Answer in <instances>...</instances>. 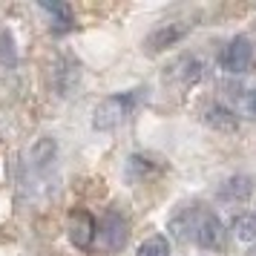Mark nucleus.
<instances>
[{
  "label": "nucleus",
  "instance_id": "obj_13",
  "mask_svg": "<svg viewBox=\"0 0 256 256\" xmlns=\"http://www.w3.org/2000/svg\"><path fill=\"white\" fill-rule=\"evenodd\" d=\"M250 193H254V178H250V176H230V178H224V182L216 187V196H219L222 202H228V204L244 202Z\"/></svg>",
  "mask_w": 256,
  "mask_h": 256
},
{
  "label": "nucleus",
  "instance_id": "obj_14",
  "mask_svg": "<svg viewBox=\"0 0 256 256\" xmlns=\"http://www.w3.org/2000/svg\"><path fill=\"white\" fill-rule=\"evenodd\" d=\"M230 230L242 242H256V213H239L230 222Z\"/></svg>",
  "mask_w": 256,
  "mask_h": 256
},
{
  "label": "nucleus",
  "instance_id": "obj_9",
  "mask_svg": "<svg viewBox=\"0 0 256 256\" xmlns=\"http://www.w3.org/2000/svg\"><path fill=\"white\" fill-rule=\"evenodd\" d=\"M158 167H162V164L156 162L152 156L132 152L127 162H124V178H127V184H141L144 178H150V176L158 173Z\"/></svg>",
  "mask_w": 256,
  "mask_h": 256
},
{
  "label": "nucleus",
  "instance_id": "obj_15",
  "mask_svg": "<svg viewBox=\"0 0 256 256\" xmlns=\"http://www.w3.org/2000/svg\"><path fill=\"white\" fill-rule=\"evenodd\" d=\"M233 98H236L233 112H239V116L256 121V90H242V92H233ZM239 116H236V118H239Z\"/></svg>",
  "mask_w": 256,
  "mask_h": 256
},
{
  "label": "nucleus",
  "instance_id": "obj_12",
  "mask_svg": "<svg viewBox=\"0 0 256 256\" xmlns=\"http://www.w3.org/2000/svg\"><path fill=\"white\" fill-rule=\"evenodd\" d=\"M38 9L46 14L52 32H70L72 29V6L70 3H60V0H52V3H49V0H40Z\"/></svg>",
  "mask_w": 256,
  "mask_h": 256
},
{
  "label": "nucleus",
  "instance_id": "obj_17",
  "mask_svg": "<svg viewBox=\"0 0 256 256\" xmlns=\"http://www.w3.org/2000/svg\"><path fill=\"white\" fill-rule=\"evenodd\" d=\"M138 256H170V242L164 236H150L138 244Z\"/></svg>",
  "mask_w": 256,
  "mask_h": 256
},
{
  "label": "nucleus",
  "instance_id": "obj_6",
  "mask_svg": "<svg viewBox=\"0 0 256 256\" xmlns=\"http://www.w3.org/2000/svg\"><path fill=\"white\" fill-rule=\"evenodd\" d=\"M66 236H70L72 248H78V250H92V242H95L92 213H86V210H72L70 219H66Z\"/></svg>",
  "mask_w": 256,
  "mask_h": 256
},
{
  "label": "nucleus",
  "instance_id": "obj_7",
  "mask_svg": "<svg viewBox=\"0 0 256 256\" xmlns=\"http://www.w3.org/2000/svg\"><path fill=\"white\" fill-rule=\"evenodd\" d=\"M81 81V64L70 55H60L55 64H52V86L58 90V95H72V90Z\"/></svg>",
  "mask_w": 256,
  "mask_h": 256
},
{
  "label": "nucleus",
  "instance_id": "obj_18",
  "mask_svg": "<svg viewBox=\"0 0 256 256\" xmlns=\"http://www.w3.org/2000/svg\"><path fill=\"white\" fill-rule=\"evenodd\" d=\"M248 256H256V244H254V248H250V250H248Z\"/></svg>",
  "mask_w": 256,
  "mask_h": 256
},
{
  "label": "nucleus",
  "instance_id": "obj_4",
  "mask_svg": "<svg viewBox=\"0 0 256 256\" xmlns=\"http://www.w3.org/2000/svg\"><path fill=\"white\" fill-rule=\"evenodd\" d=\"M219 66L230 75H244V72L254 66V44L250 38L236 35L230 38L219 52Z\"/></svg>",
  "mask_w": 256,
  "mask_h": 256
},
{
  "label": "nucleus",
  "instance_id": "obj_16",
  "mask_svg": "<svg viewBox=\"0 0 256 256\" xmlns=\"http://www.w3.org/2000/svg\"><path fill=\"white\" fill-rule=\"evenodd\" d=\"M18 64V46L6 26H0V66H14Z\"/></svg>",
  "mask_w": 256,
  "mask_h": 256
},
{
  "label": "nucleus",
  "instance_id": "obj_5",
  "mask_svg": "<svg viewBox=\"0 0 256 256\" xmlns=\"http://www.w3.org/2000/svg\"><path fill=\"white\" fill-rule=\"evenodd\" d=\"M190 29H193V24H187V20H173V24L158 26V29H152L150 35H147L144 52H147V55H158L164 49L176 46L178 40H184V38L190 35Z\"/></svg>",
  "mask_w": 256,
  "mask_h": 256
},
{
  "label": "nucleus",
  "instance_id": "obj_2",
  "mask_svg": "<svg viewBox=\"0 0 256 256\" xmlns=\"http://www.w3.org/2000/svg\"><path fill=\"white\" fill-rule=\"evenodd\" d=\"M130 242V219L121 213V210L110 208L95 222V242L92 248H98L101 254H118L124 250Z\"/></svg>",
  "mask_w": 256,
  "mask_h": 256
},
{
  "label": "nucleus",
  "instance_id": "obj_8",
  "mask_svg": "<svg viewBox=\"0 0 256 256\" xmlns=\"http://www.w3.org/2000/svg\"><path fill=\"white\" fill-rule=\"evenodd\" d=\"M202 121H204L210 130H216V132H236V130H239L236 112L224 104H208L202 110Z\"/></svg>",
  "mask_w": 256,
  "mask_h": 256
},
{
  "label": "nucleus",
  "instance_id": "obj_11",
  "mask_svg": "<svg viewBox=\"0 0 256 256\" xmlns=\"http://www.w3.org/2000/svg\"><path fill=\"white\" fill-rule=\"evenodd\" d=\"M55 156H58V144H55V138L44 136V138H38L35 144L29 147V167H32L35 173H46L49 167L55 164Z\"/></svg>",
  "mask_w": 256,
  "mask_h": 256
},
{
  "label": "nucleus",
  "instance_id": "obj_3",
  "mask_svg": "<svg viewBox=\"0 0 256 256\" xmlns=\"http://www.w3.org/2000/svg\"><path fill=\"white\" fill-rule=\"evenodd\" d=\"M138 104V90L136 92H121V95H110L101 104L95 106L92 112V130L106 132V130H116L118 124H124L127 116L132 112V106Z\"/></svg>",
  "mask_w": 256,
  "mask_h": 256
},
{
  "label": "nucleus",
  "instance_id": "obj_10",
  "mask_svg": "<svg viewBox=\"0 0 256 256\" xmlns=\"http://www.w3.org/2000/svg\"><path fill=\"white\" fill-rule=\"evenodd\" d=\"M164 78L190 86V84H196L198 78H202V60H198L196 55H182V58H176L173 64H170V70L164 72Z\"/></svg>",
  "mask_w": 256,
  "mask_h": 256
},
{
  "label": "nucleus",
  "instance_id": "obj_1",
  "mask_svg": "<svg viewBox=\"0 0 256 256\" xmlns=\"http://www.w3.org/2000/svg\"><path fill=\"white\" fill-rule=\"evenodd\" d=\"M167 230L173 233L178 242H193L202 250H222L224 248V224L213 210L193 204V208H182L173 219L167 222Z\"/></svg>",
  "mask_w": 256,
  "mask_h": 256
}]
</instances>
